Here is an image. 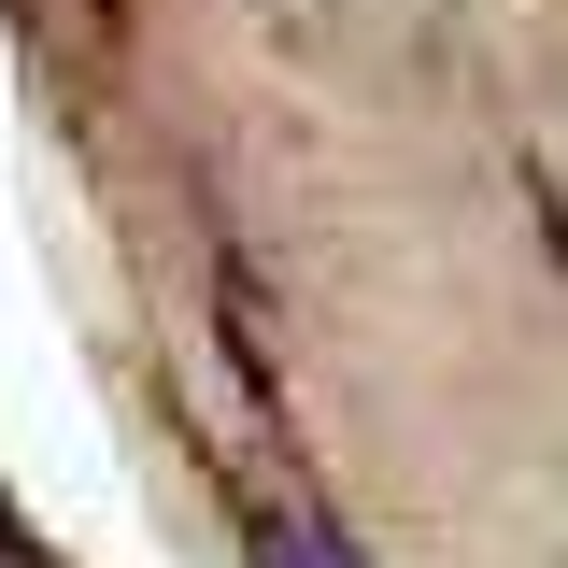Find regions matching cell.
I'll list each match as a JSON object with an SVG mask.
<instances>
[{"mask_svg": "<svg viewBox=\"0 0 568 568\" xmlns=\"http://www.w3.org/2000/svg\"><path fill=\"white\" fill-rule=\"evenodd\" d=\"M256 568H369L327 511H256Z\"/></svg>", "mask_w": 568, "mask_h": 568, "instance_id": "1", "label": "cell"}]
</instances>
